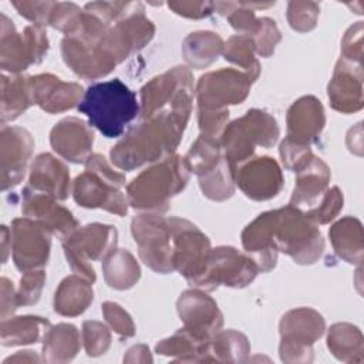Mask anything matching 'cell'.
<instances>
[{
  "label": "cell",
  "instance_id": "cell-1",
  "mask_svg": "<svg viewBox=\"0 0 364 364\" xmlns=\"http://www.w3.org/2000/svg\"><path fill=\"white\" fill-rule=\"evenodd\" d=\"M242 245L259 272L272 270L279 252L290 256L297 264H313L324 250L318 225L291 205L260 213L243 229Z\"/></svg>",
  "mask_w": 364,
  "mask_h": 364
},
{
  "label": "cell",
  "instance_id": "cell-2",
  "mask_svg": "<svg viewBox=\"0 0 364 364\" xmlns=\"http://www.w3.org/2000/svg\"><path fill=\"white\" fill-rule=\"evenodd\" d=\"M186 124L188 119L173 114H156L142 119L112 146L109 152L112 165L122 171H132L173 155Z\"/></svg>",
  "mask_w": 364,
  "mask_h": 364
},
{
  "label": "cell",
  "instance_id": "cell-3",
  "mask_svg": "<svg viewBox=\"0 0 364 364\" xmlns=\"http://www.w3.org/2000/svg\"><path fill=\"white\" fill-rule=\"evenodd\" d=\"M77 109L105 138L121 136L141 111L136 94L119 78L91 84Z\"/></svg>",
  "mask_w": 364,
  "mask_h": 364
},
{
  "label": "cell",
  "instance_id": "cell-4",
  "mask_svg": "<svg viewBox=\"0 0 364 364\" xmlns=\"http://www.w3.org/2000/svg\"><path fill=\"white\" fill-rule=\"evenodd\" d=\"M189 175L185 156L173 154L146 168L127 185L128 203L145 213H164L171 199L188 185Z\"/></svg>",
  "mask_w": 364,
  "mask_h": 364
},
{
  "label": "cell",
  "instance_id": "cell-5",
  "mask_svg": "<svg viewBox=\"0 0 364 364\" xmlns=\"http://www.w3.org/2000/svg\"><path fill=\"white\" fill-rule=\"evenodd\" d=\"M108 27L101 18L82 9L75 24L65 33L61 41L63 60L80 78L98 80L117 67L101 44Z\"/></svg>",
  "mask_w": 364,
  "mask_h": 364
},
{
  "label": "cell",
  "instance_id": "cell-6",
  "mask_svg": "<svg viewBox=\"0 0 364 364\" xmlns=\"http://www.w3.org/2000/svg\"><path fill=\"white\" fill-rule=\"evenodd\" d=\"M124 185V173L111 168L101 154H91L85 161V171L73 182V196L82 208H100L125 216L129 203L121 192Z\"/></svg>",
  "mask_w": 364,
  "mask_h": 364
},
{
  "label": "cell",
  "instance_id": "cell-7",
  "mask_svg": "<svg viewBox=\"0 0 364 364\" xmlns=\"http://www.w3.org/2000/svg\"><path fill=\"white\" fill-rule=\"evenodd\" d=\"M279 134L280 129L273 115L252 108L223 129L220 144L225 159L236 171L237 166L252 158L256 146H273L279 139Z\"/></svg>",
  "mask_w": 364,
  "mask_h": 364
},
{
  "label": "cell",
  "instance_id": "cell-8",
  "mask_svg": "<svg viewBox=\"0 0 364 364\" xmlns=\"http://www.w3.org/2000/svg\"><path fill=\"white\" fill-rule=\"evenodd\" d=\"M195 97L193 77L186 67L178 65L154 77L141 88V117L173 114L189 121Z\"/></svg>",
  "mask_w": 364,
  "mask_h": 364
},
{
  "label": "cell",
  "instance_id": "cell-9",
  "mask_svg": "<svg viewBox=\"0 0 364 364\" xmlns=\"http://www.w3.org/2000/svg\"><path fill=\"white\" fill-rule=\"evenodd\" d=\"M131 233L141 260L154 272L166 274L173 267V228L171 218L142 213L132 219Z\"/></svg>",
  "mask_w": 364,
  "mask_h": 364
},
{
  "label": "cell",
  "instance_id": "cell-10",
  "mask_svg": "<svg viewBox=\"0 0 364 364\" xmlns=\"http://www.w3.org/2000/svg\"><path fill=\"white\" fill-rule=\"evenodd\" d=\"M117 239L118 232L111 225L91 223L77 228L63 240V249L71 270L94 283L97 274L91 262L108 257L117 247Z\"/></svg>",
  "mask_w": 364,
  "mask_h": 364
},
{
  "label": "cell",
  "instance_id": "cell-11",
  "mask_svg": "<svg viewBox=\"0 0 364 364\" xmlns=\"http://www.w3.org/2000/svg\"><path fill=\"white\" fill-rule=\"evenodd\" d=\"M48 51V37L41 26H27L17 33L13 21L0 14V65L4 71L18 74L43 61Z\"/></svg>",
  "mask_w": 364,
  "mask_h": 364
},
{
  "label": "cell",
  "instance_id": "cell-12",
  "mask_svg": "<svg viewBox=\"0 0 364 364\" xmlns=\"http://www.w3.org/2000/svg\"><path fill=\"white\" fill-rule=\"evenodd\" d=\"M280 358L284 363H309L313 360V344L324 334L323 316L310 307L289 310L280 320Z\"/></svg>",
  "mask_w": 364,
  "mask_h": 364
},
{
  "label": "cell",
  "instance_id": "cell-13",
  "mask_svg": "<svg viewBox=\"0 0 364 364\" xmlns=\"http://www.w3.org/2000/svg\"><path fill=\"white\" fill-rule=\"evenodd\" d=\"M259 273L256 262L246 252H239L232 246L210 249L206 267L193 287L215 290L219 286L246 287Z\"/></svg>",
  "mask_w": 364,
  "mask_h": 364
},
{
  "label": "cell",
  "instance_id": "cell-14",
  "mask_svg": "<svg viewBox=\"0 0 364 364\" xmlns=\"http://www.w3.org/2000/svg\"><path fill=\"white\" fill-rule=\"evenodd\" d=\"M255 81L237 68H220L203 74L196 84L198 109L220 111L246 100Z\"/></svg>",
  "mask_w": 364,
  "mask_h": 364
},
{
  "label": "cell",
  "instance_id": "cell-15",
  "mask_svg": "<svg viewBox=\"0 0 364 364\" xmlns=\"http://www.w3.org/2000/svg\"><path fill=\"white\" fill-rule=\"evenodd\" d=\"M173 228V267L191 286L202 276L210 253L208 236L192 222L171 216Z\"/></svg>",
  "mask_w": 364,
  "mask_h": 364
},
{
  "label": "cell",
  "instance_id": "cell-16",
  "mask_svg": "<svg viewBox=\"0 0 364 364\" xmlns=\"http://www.w3.org/2000/svg\"><path fill=\"white\" fill-rule=\"evenodd\" d=\"M155 34L154 23L146 18L141 3L134 11L115 21L102 36L101 44L105 53L117 63H122L131 54L144 48Z\"/></svg>",
  "mask_w": 364,
  "mask_h": 364
},
{
  "label": "cell",
  "instance_id": "cell-17",
  "mask_svg": "<svg viewBox=\"0 0 364 364\" xmlns=\"http://www.w3.org/2000/svg\"><path fill=\"white\" fill-rule=\"evenodd\" d=\"M10 230V250L16 267L21 272L43 269L50 256L51 233L27 216L14 219Z\"/></svg>",
  "mask_w": 364,
  "mask_h": 364
},
{
  "label": "cell",
  "instance_id": "cell-18",
  "mask_svg": "<svg viewBox=\"0 0 364 364\" xmlns=\"http://www.w3.org/2000/svg\"><path fill=\"white\" fill-rule=\"evenodd\" d=\"M178 314L186 328L202 340H210L223 324V316L216 301L202 289L183 291L176 301Z\"/></svg>",
  "mask_w": 364,
  "mask_h": 364
},
{
  "label": "cell",
  "instance_id": "cell-19",
  "mask_svg": "<svg viewBox=\"0 0 364 364\" xmlns=\"http://www.w3.org/2000/svg\"><path fill=\"white\" fill-rule=\"evenodd\" d=\"M235 183L253 200H269L282 191L283 172L272 156H256L235 171Z\"/></svg>",
  "mask_w": 364,
  "mask_h": 364
},
{
  "label": "cell",
  "instance_id": "cell-20",
  "mask_svg": "<svg viewBox=\"0 0 364 364\" xmlns=\"http://www.w3.org/2000/svg\"><path fill=\"white\" fill-rule=\"evenodd\" d=\"M34 149L31 134L21 127H3L0 138L1 191L18 185L27 171Z\"/></svg>",
  "mask_w": 364,
  "mask_h": 364
},
{
  "label": "cell",
  "instance_id": "cell-21",
  "mask_svg": "<svg viewBox=\"0 0 364 364\" xmlns=\"http://www.w3.org/2000/svg\"><path fill=\"white\" fill-rule=\"evenodd\" d=\"M21 193L23 215L40 223L51 235L64 240L78 228V222L73 213L67 208L58 205L57 199L53 196L33 191L28 186H26Z\"/></svg>",
  "mask_w": 364,
  "mask_h": 364
},
{
  "label": "cell",
  "instance_id": "cell-22",
  "mask_svg": "<svg viewBox=\"0 0 364 364\" xmlns=\"http://www.w3.org/2000/svg\"><path fill=\"white\" fill-rule=\"evenodd\" d=\"M31 98L48 114H60L81 102L84 90L77 82H65L53 74H37L28 77Z\"/></svg>",
  "mask_w": 364,
  "mask_h": 364
},
{
  "label": "cell",
  "instance_id": "cell-23",
  "mask_svg": "<svg viewBox=\"0 0 364 364\" xmlns=\"http://www.w3.org/2000/svg\"><path fill=\"white\" fill-rule=\"evenodd\" d=\"M331 107L343 114L357 112L364 105L363 65L340 57L327 87Z\"/></svg>",
  "mask_w": 364,
  "mask_h": 364
},
{
  "label": "cell",
  "instance_id": "cell-24",
  "mask_svg": "<svg viewBox=\"0 0 364 364\" xmlns=\"http://www.w3.org/2000/svg\"><path fill=\"white\" fill-rule=\"evenodd\" d=\"M50 144L64 159L74 164H85L91 155L94 132L85 121L77 117H68L53 127Z\"/></svg>",
  "mask_w": 364,
  "mask_h": 364
},
{
  "label": "cell",
  "instance_id": "cell-25",
  "mask_svg": "<svg viewBox=\"0 0 364 364\" xmlns=\"http://www.w3.org/2000/svg\"><path fill=\"white\" fill-rule=\"evenodd\" d=\"M286 125L287 139L309 146L316 144L326 125V114L320 100L304 95L294 101L287 111Z\"/></svg>",
  "mask_w": 364,
  "mask_h": 364
},
{
  "label": "cell",
  "instance_id": "cell-26",
  "mask_svg": "<svg viewBox=\"0 0 364 364\" xmlns=\"http://www.w3.org/2000/svg\"><path fill=\"white\" fill-rule=\"evenodd\" d=\"M330 178L331 172L327 164L313 155L296 171V183L289 205L303 212L314 208L328 189Z\"/></svg>",
  "mask_w": 364,
  "mask_h": 364
},
{
  "label": "cell",
  "instance_id": "cell-27",
  "mask_svg": "<svg viewBox=\"0 0 364 364\" xmlns=\"http://www.w3.org/2000/svg\"><path fill=\"white\" fill-rule=\"evenodd\" d=\"M28 188L47 193L57 200H64L70 195V171L64 162L51 154H40L30 171Z\"/></svg>",
  "mask_w": 364,
  "mask_h": 364
},
{
  "label": "cell",
  "instance_id": "cell-28",
  "mask_svg": "<svg viewBox=\"0 0 364 364\" xmlns=\"http://www.w3.org/2000/svg\"><path fill=\"white\" fill-rule=\"evenodd\" d=\"M92 299V282L74 273L67 276L57 287L54 294V311L65 317H75L88 309Z\"/></svg>",
  "mask_w": 364,
  "mask_h": 364
},
{
  "label": "cell",
  "instance_id": "cell-29",
  "mask_svg": "<svg viewBox=\"0 0 364 364\" xmlns=\"http://www.w3.org/2000/svg\"><path fill=\"white\" fill-rule=\"evenodd\" d=\"M330 242L340 259L351 264L363 262L364 236L361 222L354 216H346L337 220L328 230Z\"/></svg>",
  "mask_w": 364,
  "mask_h": 364
},
{
  "label": "cell",
  "instance_id": "cell-30",
  "mask_svg": "<svg viewBox=\"0 0 364 364\" xmlns=\"http://www.w3.org/2000/svg\"><path fill=\"white\" fill-rule=\"evenodd\" d=\"M80 331L74 324L60 323L51 326L43 337V361L67 363L71 361L81 348Z\"/></svg>",
  "mask_w": 364,
  "mask_h": 364
},
{
  "label": "cell",
  "instance_id": "cell-31",
  "mask_svg": "<svg viewBox=\"0 0 364 364\" xmlns=\"http://www.w3.org/2000/svg\"><path fill=\"white\" fill-rule=\"evenodd\" d=\"M155 350L158 354L173 357L176 361H213L210 340H202L183 327L173 336L161 340Z\"/></svg>",
  "mask_w": 364,
  "mask_h": 364
},
{
  "label": "cell",
  "instance_id": "cell-32",
  "mask_svg": "<svg viewBox=\"0 0 364 364\" xmlns=\"http://www.w3.org/2000/svg\"><path fill=\"white\" fill-rule=\"evenodd\" d=\"M50 327V321L40 316L9 317L1 320L0 340L4 347L37 343Z\"/></svg>",
  "mask_w": 364,
  "mask_h": 364
},
{
  "label": "cell",
  "instance_id": "cell-33",
  "mask_svg": "<svg viewBox=\"0 0 364 364\" xmlns=\"http://www.w3.org/2000/svg\"><path fill=\"white\" fill-rule=\"evenodd\" d=\"M1 125L14 121L31 105H34L31 98V90L28 77L24 75H1Z\"/></svg>",
  "mask_w": 364,
  "mask_h": 364
},
{
  "label": "cell",
  "instance_id": "cell-34",
  "mask_svg": "<svg viewBox=\"0 0 364 364\" xmlns=\"http://www.w3.org/2000/svg\"><path fill=\"white\" fill-rule=\"evenodd\" d=\"M223 51V40L213 31L191 33L182 43V55L195 70H203L218 60Z\"/></svg>",
  "mask_w": 364,
  "mask_h": 364
},
{
  "label": "cell",
  "instance_id": "cell-35",
  "mask_svg": "<svg viewBox=\"0 0 364 364\" xmlns=\"http://www.w3.org/2000/svg\"><path fill=\"white\" fill-rule=\"evenodd\" d=\"M102 273L107 284L115 290H128L141 277L138 262L125 249H115L102 260Z\"/></svg>",
  "mask_w": 364,
  "mask_h": 364
},
{
  "label": "cell",
  "instance_id": "cell-36",
  "mask_svg": "<svg viewBox=\"0 0 364 364\" xmlns=\"http://www.w3.org/2000/svg\"><path fill=\"white\" fill-rule=\"evenodd\" d=\"M327 347L340 361H363V334L358 327L350 323H336L330 327L327 334Z\"/></svg>",
  "mask_w": 364,
  "mask_h": 364
},
{
  "label": "cell",
  "instance_id": "cell-37",
  "mask_svg": "<svg viewBox=\"0 0 364 364\" xmlns=\"http://www.w3.org/2000/svg\"><path fill=\"white\" fill-rule=\"evenodd\" d=\"M185 159L191 172L196 173L198 178L209 173L225 159L220 138L200 134L191 145Z\"/></svg>",
  "mask_w": 364,
  "mask_h": 364
},
{
  "label": "cell",
  "instance_id": "cell-38",
  "mask_svg": "<svg viewBox=\"0 0 364 364\" xmlns=\"http://www.w3.org/2000/svg\"><path fill=\"white\" fill-rule=\"evenodd\" d=\"M250 353L247 337L236 330H219L210 338V355L213 361L239 363L246 361Z\"/></svg>",
  "mask_w": 364,
  "mask_h": 364
},
{
  "label": "cell",
  "instance_id": "cell-39",
  "mask_svg": "<svg viewBox=\"0 0 364 364\" xmlns=\"http://www.w3.org/2000/svg\"><path fill=\"white\" fill-rule=\"evenodd\" d=\"M255 43L247 34H236L223 43V57L226 61L237 65L240 71L250 75L253 81L260 74V64L255 57Z\"/></svg>",
  "mask_w": 364,
  "mask_h": 364
},
{
  "label": "cell",
  "instance_id": "cell-40",
  "mask_svg": "<svg viewBox=\"0 0 364 364\" xmlns=\"http://www.w3.org/2000/svg\"><path fill=\"white\" fill-rule=\"evenodd\" d=\"M202 193L216 202L229 199L235 192V171L226 159L213 171L198 178Z\"/></svg>",
  "mask_w": 364,
  "mask_h": 364
},
{
  "label": "cell",
  "instance_id": "cell-41",
  "mask_svg": "<svg viewBox=\"0 0 364 364\" xmlns=\"http://www.w3.org/2000/svg\"><path fill=\"white\" fill-rule=\"evenodd\" d=\"M255 43V50L260 57H270L282 40V34L274 23L269 17H260L256 20L253 28L247 33Z\"/></svg>",
  "mask_w": 364,
  "mask_h": 364
},
{
  "label": "cell",
  "instance_id": "cell-42",
  "mask_svg": "<svg viewBox=\"0 0 364 364\" xmlns=\"http://www.w3.org/2000/svg\"><path fill=\"white\" fill-rule=\"evenodd\" d=\"M82 344L90 357H98L107 353L111 346V333L105 324L95 320L82 323Z\"/></svg>",
  "mask_w": 364,
  "mask_h": 364
},
{
  "label": "cell",
  "instance_id": "cell-43",
  "mask_svg": "<svg viewBox=\"0 0 364 364\" xmlns=\"http://www.w3.org/2000/svg\"><path fill=\"white\" fill-rule=\"evenodd\" d=\"M320 4L314 1H290L287 4V21L299 33H307L317 24Z\"/></svg>",
  "mask_w": 364,
  "mask_h": 364
},
{
  "label": "cell",
  "instance_id": "cell-44",
  "mask_svg": "<svg viewBox=\"0 0 364 364\" xmlns=\"http://www.w3.org/2000/svg\"><path fill=\"white\" fill-rule=\"evenodd\" d=\"M343 208V193L337 186L328 188L320 202L304 212V215L316 225L330 223Z\"/></svg>",
  "mask_w": 364,
  "mask_h": 364
},
{
  "label": "cell",
  "instance_id": "cell-45",
  "mask_svg": "<svg viewBox=\"0 0 364 364\" xmlns=\"http://www.w3.org/2000/svg\"><path fill=\"white\" fill-rule=\"evenodd\" d=\"M46 283V272L43 269L27 270L20 279L17 289V303L20 306L36 304L41 296Z\"/></svg>",
  "mask_w": 364,
  "mask_h": 364
},
{
  "label": "cell",
  "instance_id": "cell-46",
  "mask_svg": "<svg viewBox=\"0 0 364 364\" xmlns=\"http://www.w3.org/2000/svg\"><path fill=\"white\" fill-rule=\"evenodd\" d=\"M102 316L121 338H128L135 334V324L131 316L118 303L105 301L102 304Z\"/></svg>",
  "mask_w": 364,
  "mask_h": 364
},
{
  "label": "cell",
  "instance_id": "cell-47",
  "mask_svg": "<svg viewBox=\"0 0 364 364\" xmlns=\"http://www.w3.org/2000/svg\"><path fill=\"white\" fill-rule=\"evenodd\" d=\"M279 152H280V158H282L284 168L294 171V172L299 168H301L313 156V152L309 145H301V144L293 142L287 138H284L282 141Z\"/></svg>",
  "mask_w": 364,
  "mask_h": 364
},
{
  "label": "cell",
  "instance_id": "cell-48",
  "mask_svg": "<svg viewBox=\"0 0 364 364\" xmlns=\"http://www.w3.org/2000/svg\"><path fill=\"white\" fill-rule=\"evenodd\" d=\"M55 1H11L20 16L33 21L36 26H47Z\"/></svg>",
  "mask_w": 364,
  "mask_h": 364
},
{
  "label": "cell",
  "instance_id": "cell-49",
  "mask_svg": "<svg viewBox=\"0 0 364 364\" xmlns=\"http://www.w3.org/2000/svg\"><path fill=\"white\" fill-rule=\"evenodd\" d=\"M341 58L361 64L363 60V21L353 24L341 40Z\"/></svg>",
  "mask_w": 364,
  "mask_h": 364
},
{
  "label": "cell",
  "instance_id": "cell-50",
  "mask_svg": "<svg viewBox=\"0 0 364 364\" xmlns=\"http://www.w3.org/2000/svg\"><path fill=\"white\" fill-rule=\"evenodd\" d=\"M229 119V109H220V111H202L198 109V122L200 134L220 138L223 129L228 125Z\"/></svg>",
  "mask_w": 364,
  "mask_h": 364
},
{
  "label": "cell",
  "instance_id": "cell-51",
  "mask_svg": "<svg viewBox=\"0 0 364 364\" xmlns=\"http://www.w3.org/2000/svg\"><path fill=\"white\" fill-rule=\"evenodd\" d=\"M81 11L82 9L74 3H54L48 24L65 34L74 26Z\"/></svg>",
  "mask_w": 364,
  "mask_h": 364
},
{
  "label": "cell",
  "instance_id": "cell-52",
  "mask_svg": "<svg viewBox=\"0 0 364 364\" xmlns=\"http://www.w3.org/2000/svg\"><path fill=\"white\" fill-rule=\"evenodd\" d=\"M168 7L175 14L186 18H205L215 11L212 1H169Z\"/></svg>",
  "mask_w": 364,
  "mask_h": 364
},
{
  "label": "cell",
  "instance_id": "cell-53",
  "mask_svg": "<svg viewBox=\"0 0 364 364\" xmlns=\"http://www.w3.org/2000/svg\"><path fill=\"white\" fill-rule=\"evenodd\" d=\"M1 320L9 318L17 309V291L14 290L13 282H10L7 277H1Z\"/></svg>",
  "mask_w": 364,
  "mask_h": 364
},
{
  "label": "cell",
  "instance_id": "cell-54",
  "mask_svg": "<svg viewBox=\"0 0 364 364\" xmlns=\"http://www.w3.org/2000/svg\"><path fill=\"white\" fill-rule=\"evenodd\" d=\"M41 358L36 354V351L31 350H24V351H17L13 357H7L3 364H9V363H37Z\"/></svg>",
  "mask_w": 364,
  "mask_h": 364
},
{
  "label": "cell",
  "instance_id": "cell-55",
  "mask_svg": "<svg viewBox=\"0 0 364 364\" xmlns=\"http://www.w3.org/2000/svg\"><path fill=\"white\" fill-rule=\"evenodd\" d=\"M11 242V230H9L7 226H1V250H3V263H6L7 260V255H9V249H7V243Z\"/></svg>",
  "mask_w": 364,
  "mask_h": 364
}]
</instances>
